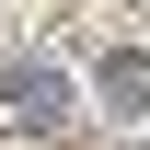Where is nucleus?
I'll use <instances>...</instances> for the list:
<instances>
[{
    "instance_id": "nucleus-1",
    "label": "nucleus",
    "mask_w": 150,
    "mask_h": 150,
    "mask_svg": "<svg viewBox=\"0 0 150 150\" xmlns=\"http://www.w3.org/2000/svg\"><path fill=\"white\" fill-rule=\"evenodd\" d=\"M104 104H115V115H139V104H150V58H127V46L104 58Z\"/></svg>"
}]
</instances>
